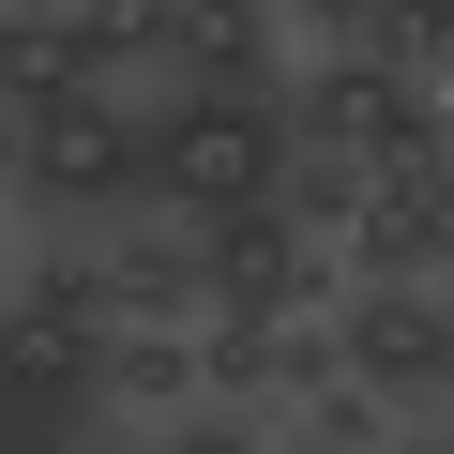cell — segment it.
Instances as JSON below:
<instances>
[{"instance_id": "obj_9", "label": "cell", "mask_w": 454, "mask_h": 454, "mask_svg": "<svg viewBox=\"0 0 454 454\" xmlns=\"http://www.w3.org/2000/svg\"><path fill=\"white\" fill-rule=\"evenodd\" d=\"M394 197H409V227H424V258H439V273H454V152H439V167H409V182H394Z\"/></svg>"}, {"instance_id": "obj_5", "label": "cell", "mask_w": 454, "mask_h": 454, "mask_svg": "<svg viewBox=\"0 0 454 454\" xmlns=\"http://www.w3.org/2000/svg\"><path fill=\"white\" fill-rule=\"evenodd\" d=\"M348 379H379L409 424L454 394V273H348Z\"/></svg>"}, {"instance_id": "obj_10", "label": "cell", "mask_w": 454, "mask_h": 454, "mask_svg": "<svg viewBox=\"0 0 454 454\" xmlns=\"http://www.w3.org/2000/svg\"><path fill=\"white\" fill-rule=\"evenodd\" d=\"M364 16L379 0H288V31H318V46H364Z\"/></svg>"}, {"instance_id": "obj_4", "label": "cell", "mask_w": 454, "mask_h": 454, "mask_svg": "<svg viewBox=\"0 0 454 454\" xmlns=\"http://www.w3.org/2000/svg\"><path fill=\"white\" fill-rule=\"evenodd\" d=\"M197 258H212V318H303L318 288H348L333 227H303L288 197H243V212H197Z\"/></svg>"}, {"instance_id": "obj_7", "label": "cell", "mask_w": 454, "mask_h": 454, "mask_svg": "<svg viewBox=\"0 0 454 454\" xmlns=\"http://www.w3.org/2000/svg\"><path fill=\"white\" fill-rule=\"evenodd\" d=\"M16 318H46V333H121V273L106 258H16Z\"/></svg>"}, {"instance_id": "obj_3", "label": "cell", "mask_w": 454, "mask_h": 454, "mask_svg": "<svg viewBox=\"0 0 454 454\" xmlns=\"http://www.w3.org/2000/svg\"><path fill=\"white\" fill-rule=\"evenodd\" d=\"M288 106H303V137H318V152H348V167H379V182H409V167H439V152H454V91L394 76L379 46H318V61L288 76Z\"/></svg>"}, {"instance_id": "obj_2", "label": "cell", "mask_w": 454, "mask_h": 454, "mask_svg": "<svg viewBox=\"0 0 454 454\" xmlns=\"http://www.w3.org/2000/svg\"><path fill=\"white\" fill-rule=\"evenodd\" d=\"M16 197L31 212H152V106L121 91H16Z\"/></svg>"}, {"instance_id": "obj_6", "label": "cell", "mask_w": 454, "mask_h": 454, "mask_svg": "<svg viewBox=\"0 0 454 454\" xmlns=\"http://www.w3.org/2000/svg\"><path fill=\"white\" fill-rule=\"evenodd\" d=\"M167 76L288 91V0H167Z\"/></svg>"}, {"instance_id": "obj_8", "label": "cell", "mask_w": 454, "mask_h": 454, "mask_svg": "<svg viewBox=\"0 0 454 454\" xmlns=\"http://www.w3.org/2000/svg\"><path fill=\"white\" fill-rule=\"evenodd\" d=\"M364 46H379L394 76H424V91H454V0H379V16H364Z\"/></svg>"}, {"instance_id": "obj_1", "label": "cell", "mask_w": 454, "mask_h": 454, "mask_svg": "<svg viewBox=\"0 0 454 454\" xmlns=\"http://www.w3.org/2000/svg\"><path fill=\"white\" fill-rule=\"evenodd\" d=\"M288 167H303V106H288V91H212V76H182V91L152 106V197H167V212L288 197Z\"/></svg>"}]
</instances>
